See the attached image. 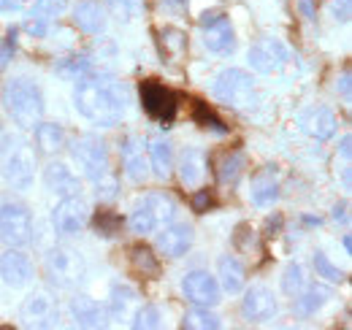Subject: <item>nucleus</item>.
I'll list each match as a JSON object with an SVG mask.
<instances>
[{"mask_svg":"<svg viewBox=\"0 0 352 330\" xmlns=\"http://www.w3.org/2000/svg\"><path fill=\"white\" fill-rule=\"evenodd\" d=\"M74 106L76 111L100 127H114L128 111V89L120 82L103 76V74H89L76 82L74 89Z\"/></svg>","mask_w":352,"mask_h":330,"instance_id":"obj_1","label":"nucleus"},{"mask_svg":"<svg viewBox=\"0 0 352 330\" xmlns=\"http://www.w3.org/2000/svg\"><path fill=\"white\" fill-rule=\"evenodd\" d=\"M74 160L82 168V173L98 187V195L114 198L117 195V179L111 173V160L109 149L98 135H82L74 141Z\"/></svg>","mask_w":352,"mask_h":330,"instance_id":"obj_2","label":"nucleus"},{"mask_svg":"<svg viewBox=\"0 0 352 330\" xmlns=\"http://www.w3.org/2000/svg\"><path fill=\"white\" fill-rule=\"evenodd\" d=\"M3 109L11 117V122L33 130L36 124L44 120V95L30 79H11L3 87Z\"/></svg>","mask_w":352,"mask_h":330,"instance_id":"obj_3","label":"nucleus"},{"mask_svg":"<svg viewBox=\"0 0 352 330\" xmlns=\"http://www.w3.org/2000/svg\"><path fill=\"white\" fill-rule=\"evenodd\" d=\"M44 271L49 276V282L60 289L79 287L85 282V276H87V265H85L82 254L68 247L49 249L44 257Z\"/></svg>","mask_w":352,"mask_h":330,"instance_id":"obj_4","label":"nucleus"},{"mask_svg":"<svg viewBox=\"0 0 352 330\" xmlns=\"http://www.w3.org/2000/svg\"><path fill=\"white\" fill-rule=\"evenodd\" d=\"M174 217H176V204L171 195L149 192L138 206L133 208L128 225L133 228V233L146 236V233H157L163 225L174 222Z\"/></svg>","mask_w":352,"mask_h":330,"instance_id":"obj_5","label":"nucleus"},{"mask_svg":"<svg viewBox=\"0 0 352 330\" xmlns=\"http://www.w3.org/2000/svg\"><path fill=\"white\" fill-rule=\"evenodd\" d=\"M214 98L230 109H252L258 103L255 82L241 68H225L214 79Z\"/></svg>","mask_w":352,"mask_h":330,"instance_id":"obj_6","label":"nucleus"},{"mask_svg":"<svg viewBox=\"0 0 352 330\" xmlns=\"http://www.w3.org/2000/svg\"><path fill=\"white\" fill-rule=\"evenodd\" d=\"M36 225H33V214L22 204H3L0 206V241L14 249L28 247L33 241Z\"/></svg>","mask_w":352,"mask_h":330,"instance_id":"obj_7","label":"nucleus"},{"mask_svg":"<svg viewBox=\"0 0 352 330\" xmlns=\"http://www.w3.org/2000/svg\"><path fill=\"white\" fill-rule=\"evenodd\" d=\"M201 30H204V43L209 52L220 54V57H228L233 54L236 49V33L230 28V19L225 11H204L201 19H198Z\"/></svg>","mask_w":352,"mask_h":330,"instance_id":"obj_8","label":"nucleus"},{"mask_svg":"<svg viewBox=\"0 0 352 330\" xmlns=\"http://www.w3.org/2000/svg\"><path fill=\"white\" fill-rule=\"evenodd\" d=\"M247 60H250V68L255 74L274 76V74H279L290 63V52H287L285 43L276 41V38H261V41H255L250 46Z\"/></svg>","mask_w":352,"mask_h":330,"instance_id":"obj_9","label":"nucleus"},{"mask_svg":"<svg viewBox=\"0 0 352 330\" xmlns=\"http://www.w3.org/2000/svg\"><path fill=\"white\" fill-rule=\"evenodd\" d=\"M3 176L14 190H30L33 179H36V157L28 146L16 144L6 149L3 157Z\"/></svg>","mask_w":352,"mask_h":330,"instance_id":"obj_10","label":"nucleus"},{"mask_svg":"<svg viewBox=\"0 0 352 330\" xmlns=\"http://www.w3.org/2000/svg\"><path fill=\"white\" fill-rule=\"evenodd\" d=\"M141 106H144V111L152 117V120H157V122H171L176 117V109H179V103H176V95L166 87V84L155 82V79H146V82H141Z\"/></svg>","mask_w":352,"mask_h":330,"instance_id":"obj_11","label":"nucleus"},{"mask_svg":"<svg viewBox=\"0 0 352 330\" xmlns=\"http://www.w3.org/2000/svg\"><path fill=\"white\" fill-rule=\"evenodd\" d=\"M57 317H60L57 300L44 289L28 295L19 306V320H22L25 328H54Z\"/></svg>","mask_w":352,"mask_h":330,"instance_id":"obj_12","label":"nucleus"},{"mask_svg":"<svg viewBox=\"0 0 352 330\" xmlns=\"http://www.w3.org/2000/svg\"><path fill=\"white\" fill-rule=\"evenodd\" d=\"M87 204L82 195H68L52 208V225L57 236H76L87 225Z\"/></svg>","mask_w":352,"mask_h":330,"instance_id":"obj_13","label":"nucleus"},{"mask_svg":"<svg viewBox=\"0 0 352 330\" xmlns=\"http://www.w3.org/2000/svg\"><path fill=\"white\" fill-rule=\"evenodd\" d=\"M182 292H184V298H187L190 303L206 306V309L217 306L222 298L220 282H217V276H212L209 271H190V274H184V279H182Z\"/></svg>","mask_w":352,"mask_h":330,"instance_id":"obj_14","label":"nucleus"},{"mask_svg":"<svg viewBox=\"0 0 352 330\" xmlns=\"http://www.w3.org/2000/svg\"><path fill=\"white\" fill-rule=\"evenodd\" d=\"M276 311H279L276 298L268 287L258 285V287L247 289V295L241 300V314L247 322H268L276 317Z\"/></svg>","mask_w":352,"mask_h":330,"instance_id":"obj_15","label":"nucleus"},{"mask_svg":"<svg viewBox=\"0 0 352 330\" xmlns=\"http://www.w3.org/2000/svg\"><path fill=\"white\" fill-rule=\"evenodd\" d=\"M120 157H122V170L133 184L146 182L149 176V163L144 157V138L138 135H125L120 144Z\"/></svg>","mask_w":352,"mask_h":330,"instance_id":"obj_16","label":"nucleus"},{"mask_svg":"<svg viewBox=\"0 0 352 330\" xmlns=\"http://www.w3.org/2000/svg\"><path fill=\"white\" fill-rule=\"evenodd\" d=\"M0 276L8 287H25L33 282V263L25 252L19 249H8L6 254H0Z\"/></svg>","mask_w":352,"mask_h":330,"instance_id":"obj_17","label":"nucleus"},{"mask_svg":"<svg viewBox=\"0 0 352 330\" xmlns=\"http://www.w3.org/2000/svg\"><path fill=\"white\" fill-rule=\"evenodd\" d=\"M44 184H46V190H52V192L60 195V198H68V195H79V192H82V182H79V176H76L65 163L46 165Z\"/></svg>","mask_w":352,"mask_h":330,"instance_id":"obj_18","label":"nucleus"},{"mask_svg":"<svg viewBox=\"0 0 352 330\" xmlns=\"http://www.w3.org/2000/svg\"><path fill=\"white\" fill-rule=\"evenodd\" d=\"M192 239L195 236H192V228L190 225H174V222H168L157 233V249L163 254H168V257H182V254H187V249L192 247Z\"/></svg>","mask_w":352,"mask_h":330,"instance_id":"obj_19","label":"nucleus"},{"mask_svg":"<svg viewBox=\"0 0 352 330\" xmlns=\"http://www.w3.org/2000/svg\"><path fill=\"white\" fill-rule=\"evenodd\" d=\"M179 179L184 187H198L204 179H206V168H209V160L201 149L195 146H184L182 155H179Z\"/></svg>","mask_w":352,"mask_h":330,"instance_id":"obj_20","label":"nucleus"},{"mask_svg":"<svg viewBox=\"0 0 352 330\" xmlns=\"http://www.w3.org/2000/svg\"><path fill=\"white\" fill-rule=\"evenodd\" d=\"M298 124H301V130L311 135V138H317V141H328L333 133H336V117H333V111H328V109H322V106H314V109H307L301 117H298Z\"/></svg>","mask_w":352,"mask_h":330,"instance_id":"obj_21","label":"nucleus"},{"mask_svg":"<svg viewBox=\"0 0 352 330\" xmlns=\"http://www.w3.org/2000/svg\"><path fill=\"white\" fill-rule=\"evenodd\" d=\"M71 317L79 328H103L109 320L106 306H100L98 300H92L87 295H76L71 300Z\"/></svg>","mask_w":352,"mask_h":330,"instance_id":"obj_22","label":"nucleus"},{"mask_svg":"<svg viewBox=\"0 0 352 330\" xmlns=\"http://www.w3.org/2000/svg\"><path fill=\"white\" fill-rule=\"evenodd\" d=\"M217 282H220V287L225 289V292H230V295H239L241 289H244V285H247V271H244V265L233 257V254H225V257H220V263H217Z\"/></svg>","mask_w":352,"mask_h":330,"instance_id":"obj_23","label":"nucleus"},{"mask_svg":"<svg viewBox=\"0 0 352 330\" xmlns=\"http://www.w3.org/2000/svg\"><path fill=\"white\" fill-rule=\"evenodd\" d=\"M331 295L333 292H331V287H325V285H307V287L293 298V309H296L298 317H311L317 309H322L328 303Z\"/></svg>","mask_w":352,"mask_h":330,"instance_id":"obj_24","label":"nucleus"},{"mask_svg":"<svg viewBox=\"0 0 352 330\" xmlns=\"http://www.w3.org/2000/svg\"><path fill=\"white\" fill-rule=\"evenodd\" d=\"M250 198H252V204L255 206H271L276 198H279V184H276V176H274V170H261V173H255L252 176V187H250Z\"/></svg>","mask_w":352,"mask_h":330,"instance_id":"obj_25","label":"nucleus"},{"mask_svg":"<svg viewBox=\"0 0 352 330\" xmlns=\"http://www.w3.org/2000/svg\"><path fill=\"white\" fill-rule=\"evenodd\" d=\"M74 22L79 30H85L89 36H100L106 30V14L98 3H79L74 8Z\"/></svg>","mask_w":352,"mask_h":330,"instance_id":"obj_26","label":"nucleus"},{"mask_svg":"<svg viewBox=\"0 0 352 330\" xmlns=\"http://www.w3.org/2000/svg\"><path fill=\"white\" fill-rule=\"evenodd\" d=\"M146 152H149V165H152L155 176L157 179H168L171 170H174V149H171V144L163 141V138H152Z\"/></svg>","mask_w":352,"mask_h":330,"instance_id":"obj_27","label":"nucleus"},{"mask_svg":"<svg viewBox=\"0 0 352 330\" xmlns=\"http://www.w3.org/2000/svg\"><path fill=\"white\" fill-rule=\"evenodd\" d=\"M33 130H36V146H38L41 155H54V152L63 149V144H65V130L57 122H38Z\"/></svg>","mask_w":352,"mask_h":330,"instance_id":"obj_28","label":"nucleus"},{"mask_svg":"<svg viewBox=\"0 0 352 330\" xmlns=\"http://www.w3.org/2000/svg\"><path fill=\"white\" fill-rule=\"evenodd\" d=\"M214 170H217V179L222 184H233L244 170V155L239 149H225L214 160Z\"/></svg>","mask_w":352,"mask_h":330,"instance_id":"obj_29","label":"nucleus"},{"mask_svg":"<svg viewBox=\"0 0 352 330\" xmlns=\"http://www.w3.org/2000/svg\"><path fill=\"white\" fill-rule=\"evenodd\" d=\"M131 265L135 274L149 276V279L160 274V260H157V254L149 247H144V244H135V247L131 249Z\"/></svg>","mask_w":352,"mask_h":330,"instance_id":"obj_30","label":"nucleus"},{"mask_svg":"<svg viewBox=\"0 0 352 330\" xmlns=\"http://www.w3.org/2000/svg\"><path fill=\"white\" fill-rule=\"evenodd\" d=\"M135 300V292H133V287H128V285H122V282H114L111 285V298H109V317H125L128 314V309H131V303Z\"/></svg>","mask_w":352,"mask_h":330,"instance_id":"obj_31","label":"nucleus"},{"mask_svg":"<svg viewBox=\"0 0 352 330\" xmlns=\"http://www.w3.org/2000/svg\"><path fill=\"white\" fill-rule=\"evenodd\" d=\"M182 325L190 330H217L222 322H220V317L212 314L206 306H195V309H190V311L184 314V322H182Z\"/></svg>","mask_w":352,"mask_h":330,"instance_id":"obj_32","label":"nucleus"},{"mask_svg":"<svg viewBox=\"0 0 352 330\" xmlns=\"http://www.w3.org/2000/svg\"><path fill=\"white\" fill-rule=\"evenodd\" d=\"M57 74L63 79H68V82H79V79H85L89 74H95V65L87 57H71V60H63L57 65Z\"/></svg>","mask_w":352,"mask_h":330,"instance_id":"obj_33","label":"nucleus"},{"mask_svg":"<svg viewBox=\"0 0 352 330\" xmlns=\"http://www.w3.org/2000/svg\"><path fill=\"white\" fill-rule=\"evenodd\" d=\"M192 120L201 124V127L214 130V133H228V127L222 124V120L209 109V103H204V100H192Z\"/></svg>","mask_w":352,"mask_h":330,"instance_id":"obj_34","label":"nucleus"},{"mask_svg":"<svg viewBox=\"0 0 352 330\" xmlns=\"http://www.w3.org/2000/svg\"><path fill=\"white\" fill-rule=\"evenodd\" d=\"M92 225H95L98 236L111 239V236H117V233L122 230V217H120V214H114V211H98V214H95V219H92Z\"/></svg>","mask_w":352,"mask_h":330,"instance_id":"obj_35","label":"nucleus"},{"mask_svg":"<svg viewBox=\"0 0 352 330\" xmlns=\"http://www.w3.org/2000/svg\"><path fill=\"white\" fill-rule=\"evenodd\" d=\"M304 287H307V274H304V268H301L298 263H290V265L285 268V276H282V289H285L290 298H296Z\"/></svg>","mask_w":352,"mask_h":330,"instance_id":"obj_36","label":"nucleus"},{"mask_svg":"<svg viewBox=\"0 0 352 330\" xmlns=\"http://www.w3.org/2000/svg\"><path fill=\"white\" fill-rule=\"evenodd\" d=\"M311 263H314L317 276H322L325 282H344V271H342V268H336V265L328 260V254H325V252H314Z\"/></svg>","mask_w":352,"mask_h":330,"instance_id":"obj_37","label":"nucleus"},{"mask_svg":"<svg viewBox=\"0 0 352 330\" xmlns=\"http://www.w3.org/2000/svg\"><path fill=\"white\" fill-rule=\"evenodd\" d=\"M163 317H160V309L157 306H152V303H146V306H141L138 311H135V317H133V328L135 330H155L160 328L163 322H160Z\"/></svg>","mask_w":352,"mask_h":330,"instance_id":"obj_38","label":"nucleus"},{"mask_svg":"<svg viewBox=\"0 0 352 330\" xmlns=\"http://www.w3.org/2000/svg\"><path fill=\"white\" fill-rule=\"evenodd\" d=\"M160 41H163V52L166 54H174V57H182L184 49H187V38L179 30H163L160 33Z\"/></svg>","mask_w":352,"mask_h":330,"instance_id":"obj_39","label":"nucleus"},{"mask_svg":"<svg viewBox=\"0 0 352 330\" xmlns=\"http://www.w3.org/2000/svg\"><path fill=\"white\" fill-rule=\"evenodd\" d=\"M236 247L241 249V252H247L250 257H258V254H261L258 236H255V230H250L247 225H241V228H239V233H236Z\"/></svg>","mask_w":352,"mask_h":330,"instance_id":"obj_40","label":"nucleus"},{"mask_svg":"<svg viewBox=\"0 0 352 330\" xmlns=\"http://www.w3.org/2000/svg\"><path fill=\"white\" fill-rule=\"evenodd\" d=\"M63 8H65L63 0H36L28 14H30V16H38V19H52V16H57Z\"/></svg>","mask_w":352,"mask_h":330,"instance_id":"obj_41","label":"nucleus"},{"mask_svg":"<svg viewBox=\"0 0 352 330\" xmlns=\"http://www.w3.org/2000/svg\"><path fill=\"white\" fill-rule=\"evenodd\" d=\"M117 19H131L141 11V0H106Z\"/></svg>","mask_w":352,"mask_h":330,"instance_id":"obj_42","label":"nucleus"},{"mask_svg":"<svg viewBox=\"0 0 352 330\" xmlns=\"http://www.w3.org/2000/svg\"><path fill=\"white\" fill-rule=\"evenodd\" d=\"M190 206H192L195 214H206L209 208L214 206V192L212 190H195L190 195Z\"/></svg>","mask_w":352,"mask_h":330,"instance_id":"obj_43","label":"nucleus"},{"mask_svg":"<svg viewBox=\"0 0 352 330\" xmlns=\"http://www.w3.org/2000/svg\"><path fill=\"white\" fill-rule=\"evenodd\" d=\"M14 52H16V28H11L6 33V38H0V71L8 65V60L14 57Z\"/></svg>","mask_w":352,"mask_h":330,"instance_id":"obj_44","label":"nucleus"},{"mask_svg":"<svg viewBox=\"0 0 352 330\" xmlns=\"http://www.w3.org/2000/svg\"><path fill=\"white\" fill-rule=\"evenodd\" d=\"M36 0H0V14H25Z\"/></svg>","mask_w":352,"mask_h":330,"instance_id":"obj_45","label":"nucleus"},{"mask_svg":"<svg viewBox=\"0 0 352 330\" xmlns=\"http://www.w3.org/2000/svg\"><path fill=\"white\" fill-rule=\"evenodd\" d=\"M25 30L33 36V38H44L46 30H49V19H38V16H30L25 22Z\"/></svg>","mask_w":352,"mask_h":330,"instance_id":"obj_46","label":"nucleus"},{"mask_svg":"<svg viewBox=\"0 0 352 330\" xmlns=\"http://www.w3.org/2000/svg\"><path fill=\"white\" fill-rule=\"evenodd\" d=\"M333 14H336V19H342V22H350L352 0H333Z\"/></svg>","mask_w":352,"mask_h":330,"instance_id":"obj_47","label":"nucleus"},{"mask_svg":"<svg viewBox=\"0 0 352 330\" xmlns=\"http://www.w3.org/2000/svg\"><path fill=\"white\" fill-rule=\"evenodd\" d=\"M298 8L304 11L307 19H311V22L317 19V3H314V0H298Z\"/></svg>","mask_w":352,"mask_h":330,"instance_id":"obj_48","label":"nucleus"},{"mask_svg":"<svg viewBox=\"0 0 352 330\" xmlns=\"http://www.w3.org/2000/svg\"><path fill=\"white\" fill-rule=\"evenodd\" d=\"M347 211H350V206H347V204H336L331 217H333L336 222H344V225H347V222H350V214H347Z\"/></svg>","mask_w":352,"mask_h":330,"instance_id":"obj_49","label":"nucleus"},{"mask_svg":"<svg viewBox=\"0 0 352 330\" xmlns=\"http://www.w3.org/2000/svg\"><path fill=\"white\" fill-rule=\"evenodd\" d=\"M336 89L344 95V100H350V71L342 74V79H339V84H336Z\"/></svg>","mask_w":352,"mask_h":330,"instance_id":"obj_50","label":"nucleus"},{"mask_svg":"<svg viewBox=\"0 0 352 330\" xmlns=\"http://www.w3.org/2000/svg\"><path fill=\"white\" fill-rule=\"evenodd\" d=\"M279 228H282V217L276 214V217H271V219H268V225H265V236H276V233H279Z\"/></svg>","mask_w":352,"mask_h":330,"instance_id":"obj_51","label":"nucleus"},{"mask_svg":"<svg viewBox=\"0 0 352 330\" xmlns=\"http://www.w3.org/2000/svg\"><path fill=\"white\" fill-rule=\"evenodd\" d=\"M350 144H352V138L344 135V138H342V155H344V160H350Z\"/></svg>","mask_w":352,"mask_h":330,"instance_id":"obj_52","label":"nucleus"},{"mask_svg":"<svg viewBox=\"0 0 352 330\" xmlns=\"http://www.w3.org/2000/svg\"><path fill=\"white\" fill-rule=\"evenodd\" d=\"M8 144V135H6V130H3V124H0V146H6Z\"/></svg>","mask_w":352,"mask_h":330,"instance_id":"obj_53","label":"nucleus"},{"mask_svg":"<svg viewBox=\"0 0 352 330\" xmlns=\"http://www.w3.org/2000/svg\"><path fill=\"white\" fill-rule=\"evenodd\" d=\"M344 252H347V254H350V252H352V244H350V236H344Z\"/></svg>","mask_w":352,"mask_h":330,"instance_id":"obj_54","label":"nucleus"}]
</instances>
